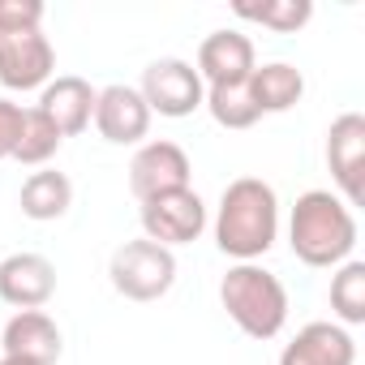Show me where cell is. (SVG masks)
<instances>
[{
	"label": "cell",
	"mask_w": 365,
	"mask_h": 365,
	"mask_svg": "<svg viewBox=\"0 0 365 365\" xmlns=\"http://www.w3.org/2000/svg\"><path fill=\"white\" fill-rule=\"evenodd\" d=\"M237 18L258 22L275 35H297L314 18V5L309 0H262V5H237Z\"/></svg>",
	"instance_id": "obj_20"
},
{
	"label": "cell",
	"mask_w": 365,
	"mask_h": 365,
	"mask_svg": "<svg viewBox=\"0 0 365 365\" xmlns=\"http://www.w3.org/2000/svg\"><path fill=\"white\" fill-rule=\"evenodd\" d=\"M142 232H146V241H155L163 250L190 245L207 232V202L194 190L159 194V198L142 202Z\"/></svg>",
	"instance_id": "obj_7"
},
{
	"label": "cell",
	"mask_w": 365,
	"mask_h": 365,
	"mask_svg": "<svg viewBox=\"0 0 365 365\" xmlns=\"http://www.w3.org/2000/svg\"><path fill=\"white\" fill-rule=\"evenodd\" d=\"M61 133H56V125L39 112V108H26L22 112V129H18V142H14V155L9 159H18V163H26V168H43L56 150H61Z\"/></svg>",
	"instance_id": "obj_18"
},
{
	"label": "cell",
	"mask_w": 365,
	"mask_h": 365,
	"mask_svg": "<svg viewBox=\"0 0 365 365\" xmlns=\"http://www.w3.org/2000/svg\"><path fill=\"white\" fill-rule=\"evenodd\" d=\"M22 103L14 99H0V159L14 155V142H18V129H22Z\"/></svg>",
	"instance_id": "obj_23"
},
{
	"label": "cell",
	"mask_w": 365,
	"mask_h": 365,
	"mask_svg": "<svg viewBox=\"0 0 365 365\" xmlns=\"http://www.w3.org/2000/svg\"><path fill=\"white\" fill-rule=\"evenodd\" d=\"M61 327L43 314V309H18L5 331H0V356H22V361H39V365H56L61 361Z\"/></svg>",
	"instance_id": "obj_14"
},
{
	"label": "cell",
	"mask_w": 365,
	"mask_h": 365,
	"mask_svg": "<svg viewBox=\"0 0 365 365\" xmlns=\"http://www.w3.org/2000/svg\"><path fill=\"white\" fill-rule=\"evenodd\" d=\"M0 365H39V361H22V356H0Z\"/></svg>",
	"instance_id": "obj_24"
},
{
	"label": "cell",
	"mask_w": 365,
	"mask_h": 365,
	"mask_svg": "<svg viewBox=\"0 0 365 365\" xmlns=\"http://www.w3.org/2000/svg\"><path fill=\"white\" fill-rule=\"evenodd\" d=\"M279 237V198L262 176H237L220 194L215 245L232 262H258Z\"/></svg>",
	"instance_id": "obj_1"
},
{
	"label": "cell",
	"mask_w": 365,
	"mask_h": 365,
	"mask_svg": "<svg viewBox=\"0 0 365 365\" xmlns=\"http://www.w3.org/2000/svg\"><path fill=\"white\" fill-rule=\"evenodd\" d=\"M331 309L339 327H361L365 322V262L348 258L331 275Z\"/></svg>",
	"instance_id": "obj_19"
},
{
	"label": "cell",
	"mask_w": 365,
	"mask_h": 365,
	"mask_svg": "<svg viewBox=\"0 0 365 365\" xmlns=\"http://www.w3.org/2000/svg\"><path fill=\"white\" fill-rule=\"evenodd\" d=\"M220 305L250 339H275L288 322V288L258 262H237L220 279Z\"/></svg>",
	"instance_id": "obj_3"
},
{
	"label": "cell",
	"mask_w": 365,
	"mask_h": 365,
	"mask_svg": "<svg viewBox=\"0 0 365 365\" xmlns=\"http://www.w3.org/2000/svg\"><path fill=\"white\" fill-rule=\"evenodd\" d=\"M95 129L112 146H133L150 129V108L138 95V86H103L95 95Z\"/></svg>",
	"instance_id": "obj_11"
},
{
	"label": "cell",
	"mask_w": 365,
	"mask_h": 365,
	"mask_svg": "<svg viewBox=\"0 0 365 365\" xmlns=\"http://www.w3.org/2000/svg\"><path fill=\"white\" fill-rule=\"evenodd\" d=\"M288 245L305 267H339L356 250V215L331 190H309L288 215Z\"/></svg>",
	"instance_id": "obj_2"
},
{
	"label": "cell",
	"mask_w": 365,
	"mask_h": 365,
	"mask_svg": "<svg viewBox=\"0 0 365 365\" xmlns=\"http://www.w3.org/2000/svg\"><path fill=\"white\" fill-rule=\"evenodd\" d=\"M245 86H250V99H254L258 116H267V112H288V108H297L301 95H305V78H301V69L288 65V61L258 65Z\"/></svg>",
	"instance_id": "obj_16"
},
{
	"label": "cell",
	"mask_w": 365,
	"mask_h": 365,
	"mask_svg": "<svg viewBox=\"0 0 365 365\" xmlns=\"http://www.w3.org/2000/svg\"><path fill=\"white\" fill-rule=\"evenodd\" d=\"M22 215L35 220V224H48V220H61L69 207H73V180L56 168H39L26 176L22 185V198H18Z\"/></svg>",
	"instance_id": "obj_17"
},
{
	"label": "cell",
	"mask_w": 365,
	"mask_h": 365,
	"mask_svg": "<svg viewBox=\"0 0 365 365\" xmlns=\"http://www.w3.org/2000/svg\"><path fill=\"white\" fill-rule=\"evenodd\" d=\"M95 86L78 73H65V78H52L43 91H39V112L56 125L61 138H78L91 120H95Z\"/></svg>",
	"instance_id": "obj_13"
},
{
	"label": "cell",
	"mask_w": 365,
	"mask_h": 365,
	"mask_svg": "<svg viewBox=\"0 0 365 365\" xmlns=\"http://www.w3.org/2000/svg\"><path fill=\"white\" fill-rule=\"evenodd\" d=\"M202 108H207V112L215 116V125H224V129H250V125H258V108H254L245 82H241V86H207Z\"/></svg>",
	"instance_id": "obj_21"
},
{
	"label": "cell",
	"mask_w": 365,
	"mask_h": 365,
	"mask_svg": "<svg viewBox=\"0 0 365 365\" xmlns=\"http://www.w3.org/2000/svg\"><path fill=\"white\" fill-rule=\"evenodd\" d=\"M138 95L146 99L150 116H168V120H180V116H194L207 99V86L198 78V69L190 61H180V56H159L142 69V86Z\"/></svg>",
	"instance_id": "obj_5"
},
{
	"label": "cell",
	"mask_w": 365,
	"mask_h": 365,
	"mask_svg": "<svg viewBox=\"0 0 365 365\" xmlns=\"http://www.w3.org/2000/svg\"><path fill=\"white\" fill-rule=\"evenodd\" d=\"M43 22L39 0H0V31H26Z\"/></svg>",
	"instance_id": "obj_22"
},
{
	"label": "cell",
	"mask_w": 365,
	"mask_h": 365,
	"mask_svg": "<svg viewBox=\"0 0 365 365\" xmlns=\"http://www.w3.org/2000/svg\"><path fill=\"white\" fill-rule=\"evenodd\" d=\"M56 73V48L39 26L0 31V86L5 91H43Z\"/></svg>",
	"instance_id": "obj_6"
},
{
	"label": "cell",
	"mask_w": 365,
	"mask_h": 365,
	"mask_svg": "<svg viewBox=\"0 0 365 365\" xmlns=\"http://www.w3.org/2000/svg\"><path fill=\"white\" fill-rule=\"evenodd\" d=\"M56 297V267L43 254L0 258V301L14 309H43Z\"/></svg>",
	"instance_id": "obj_12"
},
{
	"label": "cell",
	"mask_w": 365,
	"mask_h": 365,
	"mask_svg": "<svg viewBox=\"0 0 365 365\" xmlns=\"http://www.w3.org/2000/svg\"><path fill=\"white\" fill-rule=\"evenodd\" d=\"M108 275H112V288L125 301H159L176 284V254L138 237V241H125L112 254Z\"/></svg>",
	"instance_id": "obj_4"
},
{
	"label": "cell",
	"mask_w": 365,
	"mask_h": 365,
	"mask_svg": "<svg viewBox=\"0 0 365 365\" xmlns=\"http://www.w3.org/2000/svg\"><path fill=\"white\" fill-rule=\"evenodd\" d=\"M279 365H356V344L339 322H305L284 344Z\"/></svg>",
	"instance_id": "obj_15"
},
{
	"label": "cell",
	"mask_w": 365,
	"mask_h": 365,
	"mask_svg": "<svg viewBox=\"0 0 365 365\" xmlns=\"http://www.w3.org/2000/svg\"><path fill=\"white\" fill-rule=\"evenodd\" d=\"M327 168L348 207L365 202V116L344 112L327 129Z\"/></svg>",
	"instance_id": "obj_8"
},
{
	"label": "cell",
	"mask_w": 365,
	"mask_h": 365,
	"mask_svg": "<svg viewBox=\"0 0 365 365\" xmlns=\"http://www.w3.org/2000/svg\"><path fill=\"white\" fill-rule=\"evenodd\" d=\"M198 78L202 86H241L250 82V73L258 69L254 56V39L241 31H211L198 48Z\"/></svg>",
	"instance_id": "obj_10"
},
{
	"label": "cell",
	"mask_w": 365,
	"mask_h": 365,
	"mask_svg": "<svg viewBox=\"0 0 365 365\" xmlns=\"http://www.w3.org/2000/svg\"><path fill=\"white\" fill-rule=\"evenodd\" d=\"M190 155L180 150L176 142L159 138V142H142L133 163H129V190L138 202H150L159 194H172V190H190Z\"/></svg>",
	"instance_id": "obj_9"
}]
</instances>
